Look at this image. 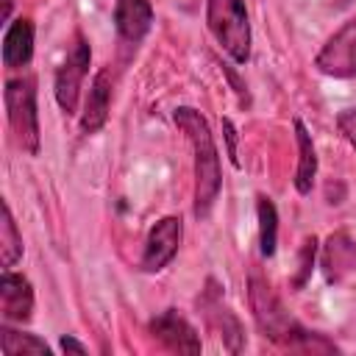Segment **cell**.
I'll return each mask as SVG.
<instances>
[{
	"instance_id": "cell-22",
	"label": "cell",
	"mask_w": 356,
	"mask_h": 356,
	"mask_svg": "<svg viewBox=\"0 0 356 356\" xmlns=\"http://www.w3.org/2000/svg\"><path fill=\"white\" fill-rule=\"evenodd\" d=\"M61 350H67V353H86V345H81L72 337H61Z\"/></svg>"
},
{
	"instance_id": "cell-19",
	"label": "cell",
	"mask_w": 356,
	"mask_h": 356,
	"mask_svg": "<svg viewBox=\"0 0 356 356\" xmlns=\"http://www.w3.org/2000/svg\"><path fill=\"white\" fill-rule=\"evenodd\" d=\"M314 253H317V239L306 236L303 248H300V259H298V275H295V286L300 289L306 284V278L312 275V264H314Z\"/></svg>"
},
{
	"instance_id": "cell-13",
	"label": "cell",
	"mask_w": 356,
	"mask_h": 356,
	"mask_svg": "<svg viewBox=\"0 0 356 356\" xmlns=\"http://www.w3.org/2000/svg\"><path fill=\"white\" fill-rule=\"evenodd\" d=\"M356 267V242L348 234H331L323 248V273L328 284H339Z\"/></svg>"
},
{
	"instance_id": "cell-21",
	"label": "cell",
	"mask_w": 356,
	"mask_h": 356,
	"mask_svg": "<svg viewBox=\"0 0 356 356\" xmlns=\"http://www.w3.org/2000/svg\"><path fill=\"white\" fill-rule=\"evenodd\" d=\"M222 128H225V136H228V156H231V164L239 167V159H236V131H234L231 120H222Z\"/></svg>"
},
{
	"instance_id": "cell-2",
	"label": "cell",
	"mask_w": 356,
	"mask_h": 356,
	"mask_svg": "<svg viewBox=\"0 0 356 356\" xmlns=\"http://www.w3.org/2000/svg\"><path fill=\"white\" fill-rule=\"evenodd\" d=\"M172 120L192 142V153H195V217L203 220V217H209V211L220 195V186H222L220 153H217L214 136L209 131V122L203 120L200 111L181 106V108H175Z\"/></svg>"
},
{
	"instance_id": "cell-20",
	"label": "cell",
	"mask_w": 356,
	"mask_h": 356,
	"mask_svg": "<svg viewBox=\"0 0 356 356\" xmlns=\"http://www.w3.org/2000/svg\"><path fill=\"white\" fill-rule=\"evenodd\" d=\"M337 125H339V131H342V136L356 147V108H348V111H342L339 117H337Z\"/></svg>"
},
{
	"instance_id": "cell-11",
	"label": "cell",
	"mask_w": 356,
	"mask_h": 356,
	"mask_svg": "<svg viewBox=\"0 0 356 356\" xmlns=\"http://www.w3.org/2000/svg\"><path fill=\"white\" fill-rule=\"evenodd\" d=\"M200 309L206 312L209 323H211V325L220 331V337H222L225 348H228L231 353L242 350V342H245L242 325H239V320L234 317V312H231V309L222 303V298H220V292L214 289V284H209L206 295L200 298Z\"/></svg>"
},
{
	"instance_id": "cell-6",
	"label": "cell",
	"mask_w": 356,
	"mask_h": 356,
	"mask_svg": "<svg viewBox=\"0 0 356 356\" xmlns=\"http://www.w3.org/2000/svg\"><path fill=\"white\" fill-rule=\"evenodd\" d=\"M317 70L334 78H356V19H348L314 58Z\"/></svg>"
},
{
	"instance_id": "cell-15",
	"label": "cell",
	"mask_w": 356,
	"mask_h": 356,
	"mask_svg": "<svg viewBox=\"0 0 356 356\" xmlns=\"http://www.w3.org/2000/svg\"><path fill=\"white\" fill-rule=\"evenodd\" d=\"M295 139H298V150H300L298 170H295V189L300 195H309L314 186V175H317V156H314L312 136L300 120H295Z\"/></svg>"
},
{
	"instance_id": "cell-1",
	"label": "cell",
	"mask_w": 356,
	"mask_h": 356,
	"mask_svg": "<svg viewBox=\"0 0 356 356\" xmlns=\"http://www.w3.org/2000/svg\"><path fill=\"white\" fill-rule=\"evenodd\" d=\"M248 298H250L253 320L270 342H275L281 348H289V350H303V353H337L339 350L323 334L309 331L306 325H300L286 312V306L281 303V298L273 292V286L267 284V278L259 270H253L250 278H248Z\"/></svg>"
},
{
	"instance_id": "cell-18",
	"label": "cell",
	"mask_w": 356,
	"mask_h": 356,
	"mask_svg": "<svg viewBox=\"0 0 356 356\" xmlns=\"http://www.w3.org/2000/svg\"><path fill=\"white\" fill-rule=\"evenodd\" d=\"M22 256V236L17 231V222L11 217L8 203H3V222H0V261L3 267H14L17 259Z\"/></svg>"
},
{
	"instance_id": "cell-14",
	"label": "cell",
	"mask_w": 356,
	"mask_h": 356,
	"mask_svg": "<svg viewBox=\"0 0 356 356\" xmlns=\"http://www.w3.org/2000/svg\"><path fill=\"white\" fill-rule=\"evenodd\" d=\"M31 53H33V25L31 19L19 17L8 25L6 36H3V64L6 67H22L31 61Z\"/></svg>"
},
{
	"instance_id": "cell-23",
	"label": "cell",
	"mask_w": 356,
	"mask_h": 356,
	"mask_svg": "<svg viewBox=\"0 0 356 356\" xmlns=\"http://www.w3.org/2000/svg\"><path fill=\"white\" fill-rule=\"evenodd\" d=\"M11 6H14V0H3V19L11 17Z\"/></svg>"
},
{
	"instance_id": "cell-12",
	"label": "cell",
	"mask_w": 356,
	"mask_h": 356,
	"mask_svg": "<svg viewBox=\"0 0 356 356\" xmlns=\"http://www.w3.org/2000/svg\"><path fill=\"white\" fill-rule=\"evenodd\" d=\"M108 106H111V78L106 70H100L89 86L83 114H81V131L83 134H97L106 120H108Z\"/></svg>"
},
{
	"instance_id": "cell-10",
	"label": "cell",
	"mask_w": 356,
	"mask_h": 356,
	"mask_svg": "<svg viewBox=\"0 0 356 356\" xmlns=\"http://www.w3.org/2000/svg\"><path fill=\"white\" fill-rule=\"evenodd\" d=\"M0 312H3V320H11V323L31 320L33 289H31V281L25 275L8 273V270L3 273V278H0Z\"/></svg>"
},
{
	"instance_id": "cell-4",
	"label": "cell",
	"mask_w": 356,
	"mask_h": 356,
	"mask_svg": "<svg viewBox=\"0 0 356 356\" xmlns=\"http://www.w3.org/2000/svg\"><path fill=\"white\" fill-rule=\"evenodd\" d=\"M6 111L17 145L36 156L39 153V114H36V81L33 78H11L6 83Z\"/></svg>"
},
{
	"instance_id": "cell-8",
	"label": "cell",
	"mask_w": 356,
	"mask_h": 356,
	"mask_svg": "<svg viewBox=\"0 0 356 356\" xmlns=\"http://www.w3.org/2000/svg\"><path fill=\"white\" fill-rule=\"evenodd\" d=\"M147 328L172 353H200V339H197L195 328L175 309H167V312L156 314Z\"/></svg>"
},
{
	"instance_id": "cell-9",
	"label": "cell",
	"mask_w": 356,
	"mask_h": 356,
	"mask_svg": "<svg viewBox=\"0 0 356 356\" xmlns=\"http://www.w3.org/2000/svg\"><path fill=\"white\" fill-rule=\"evenodd\" d=\"M153 25V6L150 0H117L114 6V28L122 44L136 47Z\"/></svg>"
},
{
	"instance_id": "cell-16",
	"label": "cell",
	"mask_w": 356,
	"mask_h": 356,
	"mask_svg": "<svg viewBox=\"0 0 356 356\" xmlns=\"http://www.w3.org/2000/svg\"><path fill=\"white\" fill-rule=\"evenodd\" d=\"M256 214H259V245H261V256H273L275 253V242H278V211H275L273 200L264 197V195H259Z\"/></svg>"
},
{
	"instance_id": "cell-3",
	"label": "cell",
	"mask_w": 356,
	"mask_h": 356,
	"mask_svg": "<svg viewBox=\"0 0 356 356\" xmlns=\"http://www.w3.org/2000/svg\"><path fill=\"white\" fill-rule=\"evenodd\" d=\"M206 25L217 44L236 61L248 64L250 58V22L245 0H206Z\"/></svg>"
},
{
	"instance_id": "cell-5",
	"label": "cell",
	"mask_w": 356,
	"mask_h": 356,
	"mask_svg": "<svg viewBox=\"0 0 356 356\" xmlns=\"http://www.w3.org/2000/svg\"><path fill=\"white\" fill-rule=\"evenodd\" d=\"M89 61H92V50L89 42L83 39V33H75L64 64L56 72V100L67 114H75L78 108V95H81V83L89 72Z\"/></svg>"
},
{
	"instance_id": "cell-17",
	"label": "cell",
	"mask_w": 356,
	"mask_h": 356,
	"mask_svg": "<svg viewBox=\"0 0 356 356\" xmlns=\"http://www.w3.org/2000/svg\"><path fill=\"white\" fill-rule=\"evenodd\" d=\"M0 339H3V353L6 356H25V353H33V356H47L50 353V345L33 334H22V331H14V328H0Z\"/></svg>"
},
{
	"instance_id": "cell-7",
	"label": "cell",
	"mask_w": 356,
	"mask_h": 356,
	"mask_svg": "<svg viewBox=\"0 0 356 356\" xmlns=\"http://www.w3.org/2000/svg\"><path fill=\"white\" fill-rule=\"evenodd\" d=\"M181 236H184V225L178 217H161L147 239H145V250H142V270L145 273H159L164 270L172 256L178 253V245H181Z\"/></svg>"
}]
</instances>
